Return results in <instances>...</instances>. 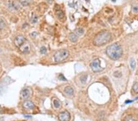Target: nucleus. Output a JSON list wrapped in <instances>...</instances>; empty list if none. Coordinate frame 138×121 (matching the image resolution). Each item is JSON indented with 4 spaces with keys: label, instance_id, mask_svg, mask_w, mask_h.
Instances as JSON below:
<instances>
[{
    "label": "nucleus",
    "instance_id": "nucleus-22",
    "mask_svg": "<svg viewBox=\"0 0 138 121\" xmlns=\"http://www.w3.org/2000/svg\"><path fill=\"white\" fill-rule=\"evenodd\" d=\"M58 78H59L60 80H61V81H67V79L65 78V77L63 75H60L59 77H58Z\"/></svg>",
    "mask_w": 138,
    "mask_h": 121
},
{
    "label": "nucleus",
    "instance_id": "nucleus-20",
    "mask_svg": "<svg viewBox=\"0 0 138 121\" xmlns=\"http://www.w3.org/2000/svg\"><path fill=\"white\" fill-rule=\"evenodd\" d=\"M87 79V75H83L81 76V77H80V81H81V82L83 83L85 82Z\"/></svg>",
    "mask_w": 138,
    "mask_h": 121
},
{
    "label": "nucleus",
    "instance_id": "nucleus-23",
    "mask_svg": "<svg viewBox=\"0 0 138 121\" xmlns=\"http://www.w3.org/2000/svg\"><path fill=\"white\" fill-rule=\"evenodd\" d=\"M1 113V109L0 108V113Z\"/></svg>",
    "mask_w": 138,
    "mask_h": 121
},
{
    "label": "nucleus",
    "instance_id": "nucleus-16",
    "mask_svg": "<svg viewBox=\"0 0 138 121\" xmlns=\"http://www.w3.org/2000/svg\"><path fill=\"white\" fill-rule=\"evenodd\" d=\"M6 26V23L2 18H0V30L4 29Z\"/></svg>",
    "mask_w": 138,
    "mask_h": 121
},
{
    "label": "nucleus",
    "instance_id": "nucleus-4",
    "mask_svg": "<svg viewBox=\"0 0 138 121\" xmlns=\"http://www.w3.org/2000/svg\"><path fill=\"white\" fill-rule=\"evenodd\" d=\"M90 67L92 68V70L95 72H98L102 71L103 68L101 66V61L99 59L93 60L92 63H90Z\"/></svg>",
    "mask_w": 138,
    "mask_h": 121
},
{
    "label": "nucleus",
    "instance_id": "nucleus-10",
    "mask_svg": "<svg viewBox=\"0 0 138 121\" xmlns=\"http://www.w3.org/2000/svg\"><path fill=\"white\" fill-rule=\"evenodd\" d=\"M123 121H138V118L133 115H127L123 118Z\"/></svg>",
    "mask_w": 138,
    "mask_h": 121
},
{
    "label": "nucleus",
    "instance_id": "nucleus-18",
    "mask_svg": "<svg viewBox=\"0 0 138 121\" xmlns=\"http://www.w3.org/2000/svg\"><path fill=\"white\" fill-rule=\"evenodd\" d=\"M114 76L115 77H117V78H120L122 76V73L120 71H115V72L114 73Z\"/></svg>",
    "mask_w": 138,
    "mask_h": 121
},
{
    "label": "nucleus",
    "instance_id": "nucleus-9",
    "mask_svg": "<svg viewBox=\"0 0 138 121\" xmlns=\"http://www.w3.org/2000/svg\"><path fill=\"white\" fill-rule=\"evenodd\" d=\"M23 106L24 108L28 109H32L34 108V103L31 101H30V100L25 101L23 103Z\"/></svg>",
    "mask_w": 138,
    "mask_h": 121
},
{
    "label": "nucleus",
    "instance_id": "nucleus-19",
    "mask_svg": "<svg viewBox=\"0 0 138 121\" xmlns=\"http://www.w3.org/2000/svg\"><path fill=\"white\" fill-rule=\"evenodd\" d=\"M76 32L78 34H79V35H81V34H83L84 33V30L83 28H80L77 29L76 30Z\"/></svg>",
    "mask_w": 138,
    "mask_h": 121
},
{
    "label": "nucleus",
    "instance_id": "nucleus-12",
    "mask_svg": "<svg viewBox=\"0 0 138 121\" xmlns=\"http://www.w3.org/2000/svg\"><path fill=\"white\" fill-rule=\"evenodd\" d=\"M64 92H65V93H66V94H68V95H73L74 90L71 86H66V87L64 88Z\"/></svg>",
    "mask_w": 138,
    "mask_h": 121
},
{
    "label": "nucleus",
    "instance_id": "nucleus-11",
    "mask_svg": "<svg viewBox=\"0 0 138 121\" xmlns=\"http://www.w3.org/2000/svg\"><path fill=\"white\" fill-rule=\"evenodd\" d=\"M69 39L71 40L72 42H76L78 40V37L77 36V35L74 33H70L69 34Z\"/></svg>",
    "mask_w": 138,
    "mask_h": 121
},
{
    "label": "nucleus",
    "instance_id": "nucleus-3",
    "mask_svg": "<svg viewBox=\"0 0 138 121\" xmlns=\"http://www.w3.org/2000/svg\"><path fill=\"white\" fill-rule=\"evenodd\" d=\"M69 56V51L66 50H61L55 53L54 55V59L57 63L62 62L66 59Z\"/></svg>",
    "mask_w": 138,
    "mask_h": 121
},
{
    "label": "nucleus",
    "instance_id": "nucleus-7",
    "mask_svg": "<svg viewBox=\"0 0 138 121\" xmlns=\"http://www.w3.org/2000/svg\"><path fill=\"white\" fill-rule=\"evenodd\" d=\"M19 48H20L21 52H22L23 53L28 54L30 51V45L29 42L26 40L23 43V44Z\"/></svg>",
    "mask_w": 138,
    "mask_h": 121
},
{
    "label": "nucleus",
    "instance_id": "nucleus-2",
    "mask_svg": "<svg viewBox=\"0 0 138 121\" xmlns=\"http://www.w3.org/2000/svg\"><path fill=\"white\" fill-rule=\"evenodd\" d=\"M111 34L107 31H102L95 36L93 39V44L97 47H100L106 44L111 39Z\"/></svg>",
    "mask_w": 138,
    "mask_h": 121
},
{
    "label": "nucleus",
    "instance_id": "nucleus-8",
    "mask_svg": "<svg viewBox=\"0 0 138 121\" xmlns=\"http://www.w3.org/2000/svg\"><path fill=\"white\" fill-rule=\"evenodd\" d=\"M31 95L30 89L28 88H25L23 89L21 92V96L23 99H26L29 98Z\"/></svg>",
    "mask_w": 138,
    "mask_h": 121
},
{
    "label": "nucleus",
    "instance_id": "nucleus-21",
    "mask_svg": "<svg viewBox=\"0 0 138 121\" xmlns=\"http://www.w3.org/2000/svg\"><path fill=\"white\" fill-rule=\"evenodd\" d=\"M46 51H47V49L45 47H42L40 49V52H41V54L46 53Z\"/></svg>",
    "mask_w": 138,
    "mask_h": 121
},
{
    "label": "nucleus",
    "instance_id": "nucleus-5",
    "mask_svg": "<svg viewBox=\"0 0 138 121\" xmlns=\"http://www.w3.org/2000/svg\"><path fill=\"white\" fill-rule=\"evenodd\" d=\"M71 116L70 114L67 111H64L60 113L58 115V119L60 121H69Z\"/></svg>",
    "mask_w": 138,
    "mask_h": 121
},
{
    "label": "nucleus",
    "instance_id": "nucleus-17",
    "mask_svg": "<svg viewBox=\"0 0 138 121\" xmlns=\"http://www.w3.org/2000/svg\"><path fill=\"white\" fill-rule=\"evenodd\" d=\"M133 89L134 92L136 94H138V83H135L133 86Z\"/></svg>",
    "mask_w": 138,
    "mask_h": 121
},
{
    "label": "nucleus",
    "instance_id": "nucleus-14",
    "mask_svg": "<svg viewBox=\"0 0 138 121\" xmlns=\"http://www.w3.org/2000/svg\"><path fill=\"white\" fill-rule=\"evenodd\" d=\"M130 65L131 68L132 70H134L136 68V61L134 59L131 58L130 61Z\"/></svg>",
    "mask_w": 138,
    "mask_h": 121
},
{
    "label": "nucleus",
    "instance_id": "nucleus-13",
    "mask_svg": "<svg viewBox=\"0 0 138 121\" xmlns=\"http://www.w3.org/2000/svg\"><path fill=\"white\" fill-rule=\"evenodd\" d=\"M55 14H56V15L57 16V17L60 19H62V18H64V14L61 10H58V11H56Z\"/></svg>",
    "mask_w": 138,
    "mask_h": 121
},
{
    "label": "nucleus",
    "instance_id": "nucleus-6",
    "mask_svg": "<svg viewBox=\"0 0 138 121\" xmlns=\"http://www.w3.org/2000/svg\"><path fill=\"white\" fill-rule=\"evenodd\" d=\"M25 41H26V39H25V37L22 35L18 36L15 38V39L14 44L17 48H20V47L23 44V43Z\"/></svg>",
    "mask_w": 138,
    "mask_h": 121
},
{
    "label": "nucleus",
    "instance_id": "nucleus-1",
    "mask_svg": "<svg viewBox=\"0 0 138 121\" xmlns=\"http://www.w3.org/2000/svg\"><path fill=\"white\" fill-rule=\"evenodd\" d=\"M106 54L110 59L117 60L122 56V48L118 43H114L106 48Z\"/></svg>",
    "mask_w": 138,
    "mask_h": 121
},
{
    "label": "nucleus",
    "instance_id": "nucleus-15",
    "mask_svg": "<svg viewBox=\"0 0 138 121\" xmlns=\"http://www.w3.org/2000/svg\"><path fill=\"white\" fill-rule=\"evenodd\" d=\"M53 103H54V106L55 108H59L61 107L60 102L57 99H54V101H53Z\"/></svg>",
    "mask_w": 138,
    "mask_h": 121
}]
</instances>
